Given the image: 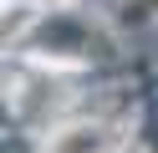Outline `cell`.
Returning a JSON list of instances; mask_svg holds the SVG:
<instances>
[{
	"mask_svg": "<svg viewBox=\"0 0 158 153\" xmlns=\"http://www.w3.org/2000/svg\"><path fill=\"white\" fill-rule=\"evenodd\" d=\"M31 51H46V56H87V51H97V31L82 15H72V10H56V15H46L31 31Z\"/></svg>",
	"mask_w": 158,
	"mask_h": 153,
	"instance_id": "cell-1",
	"label": "cell"
},
{
	"mask_svg": "<svg viewBox=\"0 0 158 153\" xmlns=\"http://www.w3.org/2000/svg\"><path fill=\"white\" fill-rule=\"evenodd\" d=\"M56 153H107V128H92V122L66 128L56 138Z\"/></svg>",
	"mask_w": 158,
	"mask_h": 153,
	"instance_id": "cell-2",
	"label": "cell"
},
{
	"mask_svg": "<svg viewBox=\"0 0 158 153\" xmlns=\"http://www.w3.org/2000/svg\"><path fill=\"white\" fill-rule=\"evenodd\" d=\"M148 138H153V148H158V122H153V128H148Z\"/></svg>",
	"mask_w": 158,
	"mask_h": 153,
	"instance_id": "cell-3",
	"label": "cell"
},
{
	"mask_svg": "<svg viewBox=\"0 0 158 153\" xmlns=\"http://www.w3.org/2000/svg\"><path fill=\"white\" fill-rule=\"evenodd\" d=\"M148 5H158V0H148Z\"/></svg>",
	"mask_w": 158,
	"mask_h": 153,
	"instance_id": "cell-4",
	"label": "cell"
}]
</instances>
